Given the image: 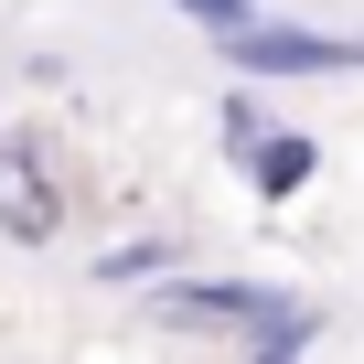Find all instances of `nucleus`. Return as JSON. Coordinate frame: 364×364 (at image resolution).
Wrapping results in <instances>:
<instances>
[{"mask_svg": "<svg viewBox=\"0 0 364 364\" xmlns=\"http://www.w3.org/2000/svg\"><path fill=\"white\" fill-rule=\"evenodd\" d=\"M236 171H247V193H257V204H300L311 182H321V139L279 118V129H268V139H257V150L236 161Z\"/></svg>", "mask_w": 364, "mask_h": 364, "instance_id": "nucleus-4", "label": "nucleus"}, {"mask_svg": "<svg viewBox=\"0 0 364 364\" xmlns=\"http://www.w3.org/2000/svg\"><path fill=\"white\" fill-rule=\"evenodd\" d=\"M215 54L257 86H300V75H364V33H321V22H268L247 11L236 33H215Z\"/></svg>", "mask_w": 364, "mask_h": 364, "instance_id": "nucleus-2", "label": "nucleus"}, {"mask_svg": "<svg viewBox=\"0 0 364 364\" xmlns=\"http://www.w3.org/2000/svg\"><path fill=\"white\" fill-rule=\"evenodd\" d=\"M268 129H279V107H268V86H257V75H236V97L215 107V139H225V161H247V150H257Z\"/></svg>", "mask_w": 364, "mask_h": 364, "instance_id": "nucleus-5", "label": "nucleus"}, {"mask_svg": "<svg viewBox=\"0 0 364 364\" xmlns=\"http://www.w3.org/2000/svg\"><path fill=\"white\" fill-rule=\"evenodd\" d=\"M171 11H182V22H193V33H236V22L257 11V0H171Z\"/></svg>", "mask_w": 364, "mask_h": 364, "instance_id": "nucleus-7", "label": "nucleus"}, {"mask_svg": "<svg viewBox=\"0 0 364 364\" xmlns=\"http://www.w3.org/2000/svg\"><path fill=\"white\" fill-rule=\"evenodd\" d=\"M54 225H65V193L43 182V150L0 129V236H11V247H43Z\"/></svg>", "mask_w": 364, "mask_h": 364, "instance_id": "nucleus-3", "label": "nucleus"}, {"mask_svg": "<svg viewBox=\"0 0 364 364\" xmlns=\"http://www.w3.org/2000/svg\"><path fill=\"white\" fill-rule=\"evenodd\" d=\"M150 321L161 332H225L247 353H311L321 343V300L268 289V279H150Z\"/></svg>", "mask_w": 364, "mask_h": 364, "instance_id": "nucleus-1", "label": "nucleus"}, {"mask_svg": "<svg viewBox=\"0 0 364 364\" xmlns=\"http://www.w3.org/2000/svg\"><path fill=\"white\" fill-rule=\"evenodd\" d=\"M171 268H182V247H171V236H118V247L97 257V279H107V289H150V279H171Z\"/></svg>", "mask_w": 364, "mask_h": 364, "instance_id": "nucleus-6", "label": "nucleus"}]
</instances>
